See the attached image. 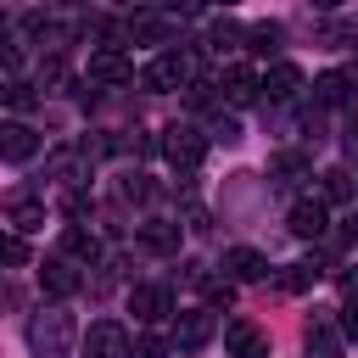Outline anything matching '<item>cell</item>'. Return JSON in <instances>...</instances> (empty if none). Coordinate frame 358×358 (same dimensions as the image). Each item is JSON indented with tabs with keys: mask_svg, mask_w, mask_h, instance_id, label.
<instances>
[{
	"mask_svg": "<svg viewBox=\"0 0 358 358\" xmlns=\"http://www.w3.org/2000/svg\"><path fill=\"white\" fill-rule=\"evenodd\" d=\"M319 196H324V201H347V196H352V173H347V168H324V173H319Z\"/></svg>",
	"mask_w": 358,
	"mask_h": 358,
	"instance_id": "ffe728a7",
	"label": "cell"
},
{
	"mask_svg": "<svg viewBox=\"0 0 358 358\" xmlns=\"http://www.w3.org/2000/svg\"><path fill=\"white\" fill-rule=\"evenodd\" d=\"M313 280H319L313 263H285V268H280V291H308Z\"/></svg>",
	"mask_w": 358,
	"mask_h": 358,
	"instance_id": "603a6c76",
	"label": "cell"
},
{
	"mask_svg": "<svg viewBox=\"0 0 358 358\" xmlns=\"http://www.w3.org/2000/svg\"><path fill=\"white\" fill-rule=\"evenodd\" d=\"M162 6H185V11H196V6H201V0H162Z\"/></svg>",
	"mask_w": 358,
	"mask_h": 358,
	"instance_id": "e575fe53",
	"label": "cell"
},
{
	"mask_svg": "<svg viewBox=\"0 0 358 358\" xmlns=\"http://www.w3.org/2000/svg\"><path fill=\"white\" fill-rule=\"evenodd\" d=\"M62 252H67V257H95L101 246H95V235H90V229L67 224V229H62Z\"/></svg>",
	"mask_w": 358,
	"mask_h": 358,
	"instance_id": "44dd1931",
	"label": "cell"
},
{
	"mask_svg": "<svg viewBox=\"0 0 358 358\" xmlns=\"http://www.w3.org/2000/svg\"><path fill=\"white\" fill-rule=\"evenodd\" d=\"M129 78H134V67H129V56H123V50H112V45H106V50H95V56H90V84H129Z\"/></svg>",
	"mask_w": 358,
	"mask_h": 358,
	"instance_id": "7c38bea8",
	"label": "cell"
},
{
	"mask_svg": "<svg viewBox=\"0 0 358 358\" xmlns=\"http://www.w3.org/2000/svg\"><path fill=\"white\" fill-rule=\"evenodd\" d=\"M246 39H252V50H257V56H268V50H280L285 28H280V22H257V28H246Z\"/></svg>",
	"mask_w": 358,
	"mask_h": 358,
	"instance_id": "7402d4cb",
	"label": "cell"
},
{
	"mask_svg": "<svg viewBox=\"0 0 358 358\" xmlns=\"http://www.w3.org/2000/svg\"><path fill=\"white\" fill-rule=\"evenodd\" d=\"M39 285H45V296H73V291H78L73 257H67V252H62V257H45V263H39Z\"/></svg>",
	"mask_w": 358,
	"mask_h": 358,
	"instance_id": "30bf717a",
	"label": "cell"
},
{
	"mask_svg": "<svg viewBox=\"0 0 358 358\" xmlns=\"http://www.w3.org/2000/svg\"><path fill=\"white\" fill-rule=\"evenodd\" d=\"M341 291H347V296H358V268H347V274H341Z\"/></svg>",
	"mask_w": 358,
	"mask_h": 358,
	"instance_id": "1f68e13d",
	"label": "cell"
},
{
	"mask_svg": "<svg viewBox=\"0 0 358 358\" xmlns=\"http://www.w3.org/2000/svg\"><path fill=\"white\" fill-rule=\"evenodd\" d=\"M129 313H134L140 324H157V319L173 313V291H168V285H134V291H129Z\"/></svg>",
	"mask_w": 358,
	"mask_h": 358,
	"instance_id": "8992f818",
	"label": "cell"
},
{
	"mask_svg": "<svg viewBox=\"0 0 358 358\" xmlns=\"http://www.w3.org/2000/svg\"><path fill=\"white\" fill-rule=\"evenodd\" d=\"M224 347H229V358H268V336L252 319H229L224 324Z\"/></svg>",
	"mask_w": 358,
	"mask_h": 358,
	"instance_id": "52a82bcc",
	"label": "cell"
},
{
	"mask_svg": "<svg viewBox=\"0 0 358 358\" xmlns=\"http://www.w3.org/2000/svg\"><path fill=\"white\" fill-rule=\"evenodd\" d=\"M28 347H34L39 358H67V352H73V313H62V308L34 313V324H28Z\"/></svg>",
	"mask_w": 358,
	"mask_h": 358,
	"instance_id": "6da1fadb",
	"label": "cell"
},
{
	"mask_svg": "<svg viewBox=\"0 0 358 358\" xmlns=\"http://www.w3.org/2000/svg\"><path fill=\"white\" fill-rule=\"evenodd\" d=\"M6 224H11L17 235H28V229H45V201H34V196H17V201L6 207Z\"/></svg>",
	"mask_w": 358,
	"mask_h": 358,
	"instance_id": "e0dca14e",
	"label": "cell"
},
{
	"mask_svg": "<svg viewBox=\"0 0 358 358\" xmlns=\"http://www.w3.org/2000/svg\"><path fill=\"white\" fill-rule=\"evenodd\" d=\"M336 235H341V246H358V213H347V218H341V229H336Z\"/></svg>",
	"mask_w": 358,
	"mask_h": 358,
	"instance_id": "f1b7e54d",
	"label": "cell"
},
{
	"mask_svg": "<svg viewBox=\"0 0 358 358\" xmlns=\"http://www.w3.org/2000/svg\"><path fill=\"white\" fill-rule=\"evenodd\" d=\"M268 173H280V179H296V173H308V157H302V151H280V157L268 162Z\"/></svg>",
	"mask_w": 358,
	"mask_h": 358,
	"instance_id": "cb8c5ba5",
	"label": "cell"
},
{
	"mask_svg": "<svg viewBox=\"0 0 358 358\" xmlns=\"http://www.w3.org/2000/svg\"><path fill=\"white\" fill-rule=\"evenodd\" d=\"M347 145H358V117H352V123H347Z\"/></svg>",
	"mask_w": 358,
	"mask_h": 358,
	"instance_id": "d6a6232c",
	"label": "cell"
},
{
	"mask_svg": "<svg viewBox=\"0 0 358 358\" xmlns=\"http://www.w3.org/2000/svg\"><path fill=\"white\" fill-rule=\"evenodd\" d=\"M347 95H352V73H319L313 78V101L319 106H347Z\"/></svg>",
	"mask_w": 358,
	"mask_h": 358,
	"instance_id": "2e32d148",
	"label": "cell"
},
{
	"mask_svg": "<svg viewBox=\"0 0 358 358\" xmlns=\"http://www.w3.org/2000/svg\"><path fill=\"white\" fill-rule=\"evenodd\" d=\"M129 39H134V45H168V39H173V17H162V11H134V17H129Z\"/></svg>",
	"mask_w": 358,
	"mask_h": 358,
	"instance_id": "8fae6325",
	"label": "cell"
},
{
	"mask_svg": "<svg viewBox=\"0 0 358 358\" xmlns=\"http://www.w3.org/2000/svg\"><path fill=\"white\" fill-rule=\"evenodd\" d=\"M6 101H11V106H28L34 95H28V84H17V78H11V84H6Z\"/></svg>",
	"mask_w": 358,
	"mask_h": 358,
	"instance_id": "f546056e",
	"label": "cell"
},
{
	"mask_svg": "<svg viewBox=\"0 0 358 358\" xmlns=\"http://www.w3.org/2000/svg\"><path fill=\"white\" fill-rule=\"evenodd\" d=\"M336 313H341V336H347V341H358V296H347Z\"/></svg>",
	"mask_w": 358,
	"mask_h": 358,
	"instance_id": "4316f807",
	"label": "cell"
},
{
	"mask_svg": "<svg viewBox=\"0 0 358 358\" xmlns=\"http://www.w3.org/2000/svg\"><path fill=\"white\" fill-rule=\"evenodd\" d=\"M34 151H39V134H34L28 123H6V129H0V157H6V162H28Z\"/></svg>",
	"mask_w": 358,
	"mask_h": 358,
	"instance_id": "4fadbf2b",
	"label": "cell"
},
{
	"mask_svg": "<svg viewBox=\"0 0 358 358\" xmlns=\"http://www.w3.org/2000/svg\"><path fill=\"white\" fill-rule=\"evenodd\" d=\"M6 263H28V246H22V235H17V229L6 235Z\"/></svg>",
	"mask_w": 358,
	"mask_h": 358,
	"instance_id": "83f0119b",
	"label": "cell"
},
{
	"mask_svg": "<svg viewBox=\"0 0 358 358\" xmlns=\"http://www.w3.org/2000/svg\"><path fill=\"white\" fill-rule=\"evenodd\" d=\"M84 352L90 358H134V341H129V330L117 319H95L90 336H84Z\"/></svg>",
	"mask_w": 358,
	"mask_h": 358,
	"instance_id": "277c9868",
	"label": "cell"
},
{
	"mask_svg": "<svg viewBox=\"0 0 358 358\" xmlns=\"http://www.w3.org/2000/svg\"><path fill=\"white\" fill-rule=\"evenodd\" d=\"M308 6H319V11H336V6H341V0H308Z\"/></svg>",
	"mask_w": 358,
	"mask_h": 358,
	"instance_id": "836d02e7",
	"label": "cell"
},
{
	"mask_svg": "<svg viewBox=\"0 0 358 358\" xmlns=\"http://www.w3.org/2000/svg\"><path fill=\"white\" fill-rule=\"evenodd\" d=\"M263 90H268V101H291V95L302 90V73H296L291 62H274L268 78H263Z\"/></svg>",
	"mask_w": 358,
	"mask_h": 358,
	"instance_id": "ac0fdd59",
	"label": "cell"
},
{
	"mask_svg": "<svg viewBox=\"0 0 358 358\" xmlns=\"http://www.w3.org/2000/svg\"><path fill=\"white\" fill-rule=\"evenodd\" d=\"M352 78H358V62H352Z\"/></svg>",
	"mask_w": 358,
	"mask_h": 358,
	"instance_id": "d590c367",
	"label": "cell"
},
{
	"mask_svg": "<svg viewBox=\"0 0 358 358\" xmlns=\"http://www.w3.org/2000/svg\"><path fill=\"white\" fill-rule=\"evenodd\" d=\"M196 285L207 291V302H224V308H229V296H235V285H229V280H213V274H201Z\"/></svg>",
	"mask_w": 358,
	"mask_h": 358,
	"instance_id": "484cf974",
	"label": "cell"
},
{
	"mask_svg": "<svg viewBox=\"0 0 358 358\" xmlns=\"http://www.w3.org/2000/svg\"><path fill=\"white\" fill-rule=\"evenodd\" d=\"M285 224H291V235H296V241H319V235L330 229V213H324V196H308V201H296Z\"/></svg>",
	"mask_w": 358,
	"mask_h": 358,
	"instance_id": "ba28073f",
	"label": "cell"
},
{
	"mask_svg": "<svg viewBox=\"0 0 358 358\" xmlns=\"http://www.w3.org/2000/svg\"><path fill=\"white\" fill-rule=\"evenodd\" d=\"M213 308H185V313H173V347H185V352H196V347H207L213 341Z\"/></svg>",
	"mask_w": 358,
	"mask_h": 358,
	"instance_id": "5b68a950",
	"label": "cell"
},
{
	"mask_svg": "<svg viewBox=\"0 0 358 358\" xmlns=\"http://www.w3.org/2000/svg\"><path fill=\"white\" fill-rule=\"evenodd\" d=\"M140 246H145L151 257H173V252H179V224H168V218L140 224Z\"/></svg>",
	"mask_w": 358,
	"mask_h": 358,
	"instance_id": "5bb4252c",
	"label": "cell"
},
{
	"mask_svg": "<svg viewBox=\"0 0 358 358\" xmlns=\"http://www.w3.org/2000/svg\"><path fill=\"white\" fill-rule=\"evenodd\" d=\"M218 6H235V0H218Z\"/></svg>",
	"mask_w": 358,
	"mask_h": 358,
	"instance_id": "8d00e7d4",
	"label": "cell"
},
{
	"mask_svg": "<svg viewBox=\"0 0 358 358\" xmlns=\"http://www.w3.org/2000/svg\"><path fill=\"white\" fill-rule=\"evenodd\" d=\"M224 268H229V280H268V257L252 252V246H229L224 252Z\"/></svg>",
	"mask_w": 358,
	"mask_h": 358,
	"instance_id": "9a60e30c",
	"label": "cell"
},
{
	"mask_svg": "<svg viewBox=\"0 0 358 358\" xmlns=\"http://www.w3.org/2000/svg\"><path fill=\"white\" fill-rule=\"evenodd\" d=\"M145 90H190V78H196V62L185 56V50H168V56H157L145 73Z\"/></svg>",
	"mask_w": 358,
	"mask_h": 358,
	"instance_id": "7a4b0ae2",
	"label": "cell"
},
{
	"mask_svg": "<svg viewBox=\"0 0 358 358\" xmlns=\"http://www.w3.org/2000/svg\"><path fill=\"white\" fill-rule=\"evenodd\" d=\"M308 358H341V341H336V330L324 319L308 324Z\"/></svg>",
	"mask_w": 358,
	"mask_h": 358,
	"instance_id": "d6986e66",
	"label": "cell"
},
{
	"mask_svg": "<svg viewBox=\"0 0 358 358\" xmlns=\"http://www.w3.org/2000/svg\"><path fill=\"white\" fill-rule=\"evenodd\" d=\"M162 157L173 162V168H196L201 157H207V140H201V129H190V123H173L168 134H162Z\"/></svg>",
	"mask_w": 358,
	"mask_h": 358,
	"instance_id": "3957f363",
	"label": "cell"
},
{
	"mask_svg": "<svg viewBox=\"0 0 358 358\" xmlns=\"http://www.w3.org/2000/svg\"><path fill=\"white\" fill-rule=\"evenodd\" d=\"M207 39H213V50H235V45L246 39V28H235V22H213Z\"/></svg>",
	"mask_w": 358,
	"mask_h": 358,
	"instance_id": "d4e9b609",
	"label": "cell"
},
{
	"mask_svg": "<svg viewBox=\"0 0 358 358\" xmlns=\"http://www.w3.org/2000/svg\"><path fill=\"white\" fill-rule=\"evenodd\" d=\"M218 90H224V101H229V106H252V101L263 95V78H257L252 67H224Z\"/></svg>",
	"mask_w": 358,
	"mask_h": 358,
	"instance_id": "9c48e42d",
	"label": "cell"
},
{
	"mask_svg": "<svg viewBox=\"0 0 358 358\" xmlns=\"http://www.w3.org/2000/svg\"><path fill=\"white\" fill-rule=\"evenodd\" d=\"M162 352H168V347H162V341H151V336H145V341H134V358H162Z\"/></svg>",
	"mask_w": 358,
	"mask_h": 358,
	"instance_id": "4dcf8cb0",
	"label": "cell"
}]
</instances>
